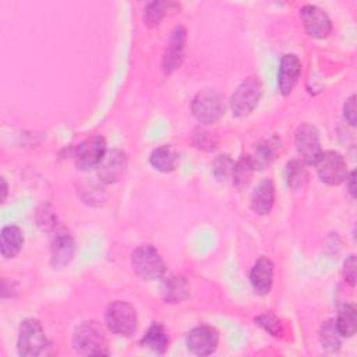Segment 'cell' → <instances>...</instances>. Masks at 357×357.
I'll return each mask as SVG.
<instances>
[{"mask_svg":"<svg viewBox=\"0 0 357 357\" xmlns=\"http://www.w3.org/2000/svg\"><path fill=\"white\" fill-rule=\"evenodd\" d=\"M233 169H234V162L229 155H220L212 163V172L215 177L219 180L231 177Z\"/></svg>","mask_w":357,"mask_h":357,"instance_id":"28","label":"cell"},{"mask_svg":"<svg viewBox=\"0 0 357 357\" xmlns=\"http://www.w3.org/2000/svg\"><path fill=\"white\" fill-rule=\"evenodd\" d=\"M219 344V333L215 328L201 325L190 331L187 336V347L197 356L212 354Z\"/></svg>","mask_w":357,"mask_h":357,"instance_id":"12","label":"cell"},{"mask_svg":"<svg viewBox=\"0 0 357 357\" xmlns=\"http://www.w3.org/2000/svg\"><path fill=\"white\" fill-rule=\"evenodd\" d=\"M127 169V155L120 149H109L96 166L100 181L112 184L121 178Z\"/></svg>","mask_w":357,"mask_h":357,"instance_id":"11","label":"cell"},{"mask_svg":"<svg viewBox=\"0 0 357 357\" xmlns=\"http://www.w3.org/2000/svg\"><path fill=\"white\" fill-rule=\"evenodd\" d=\"M134 272L144 280H155L163 276L165 262L152 245H141L131 255Z\"/></svg>","mask_w":357,"mask_h":357,"instance_id":"5","label":"cell"},{"mask_svg":"<svg viewBox=\"0 0 357 357\" xmlns=\"http://www.w3.org/2000/svg\"><path fill=\"white\" fill-rule=\"evenodd\" d=\"M262 95V84L258 77L245 78L234 91L230 99L233 114L244 117L250 114L258 105Z\"/></svg>","mask_w":357,"mask_h":357,"instance_id":"4","label":"cell"},{"mask_svg":"<svg viewBox=\"0 0 357 357\" xmlns=\"http://www.w3.org/2000/svg\"><path fill=\"white\" fill-rule=\"evenodd\" d=\"M74 248V240L67 231H56L52 240V264L57 268L67 265L73 259Z\"/></svg>","mask_w":357,"mask_h":357,"instance_id":"16","label":"cell"},{"mask_svg":"<svg viewBox=\"0 0 357 357\" xmlns=\"http://www.w3.org/2000/svg\"><path fill=\"white\" fill-rule=\"evenodd\" d=\"M357 107H356V95H351L343 106V114L344 119L350 126H356V116H357Z\"/></svg>","mask_w":357,"mask_h":357,"instance_id":"31","label":"cell"},{"mask_svg":"<svg viewBox=\"0 0 357 357\" xmlns=\"http://www.w3.org/2000/svg\"><path fill=\"white\" fill-rule=\"evenodd\" d=\"M343 273H344L346 282H349V284L354 286V284H356V257H354V255H350V257L344 261Z\"/></svg>","mask_w":357,"mask_h":357,"instance_id":"32","label":"cell"},{"mask_svg":"<svg viewBox=\"0 0 357 357\" xmlns=\"http://www.w3.org/2000/svg\"><path fill=\"white\" fill-rule=\"evenodd\" d=\"M24 245V233L18 226L10 225L1 229L0 252L4 258H14Z\"/></svg>","mask_w":357,"mask_h":357,"instance_id":"18","label":"cell"},{"mask_svg":"<svg viewBox=\"0 0 357 357\" xmlns=\"http://www.w3.org/2000/svg\"><path fill=\"white\" fill-rule=\"evenodd\" d=\"M275 202V185L271 178H264L255 187L251 195V208L258 215L271 212Z\"/></svg>","mask_w":357,"mask_h":357,"instance_id":"17","label":"cell"},{"mask_svg":"<svg viewBox=\"0 0 357 357\" xmlns=\"http://www.w3.org/2000/svg\"><path fill=\"white\" fill-rule=\"evenodd\" d=\"M315 167L319 178L329 185H337L347 177V163L344 158L335 151L322 152Z\"/></svg>","mask_w":357,"mask_h":357,"instance_id":"7","label":"cell"},{"mask_svg":"<svg viewBox=\"0 0 357 357\" xmlns=\"http://www.w3.org/2000/svg\"><path fill=\"white\" fill-rule=\"evenodd\" d=\"M294 142L301 160L307 165H315L322 153L318 130L311 124H301L296 131Z\"/></svg>","mask_w":357,"mask_h":357,"instance_id":"8","label":"cell"},{"mask_svg":"<svg viewBox=\"0 0 357 357\" xmlns=\"http://www.w3.org/2000/svg\"><path fill=\"white\" fill-rule=\"evenodd\" d=\"M141 344L156 353H165L169 344V335L166 328L162 324H152L141 339Z\"/></svg>","mask_w":357,"mask_h":357,"instance_id":"21","label":"cell"},{"mask_svg":"<svg viewBox=\"0 0 357 357\" xmlns=\"http://www.w3.org/2000/svg\"><path fill=\"white\" fill-rule=\"evenodd\" d=\"M47 340L43 331V326L38 319L28 318L21 322L17 349L21 356L32 357L39 356L46 347Z\"/></svg>","mask_w":357,"mask_h":357,"instance_id":"6","label":"cell"},{"mask_svg":"<svg viewBox=\"0 0 357 357\" xmlns=\"http://www.w3.org/2000/svg\"><path fill=\"white\" fill-rule=\"evenodd\" d=\"M280 151H282V141L278 137L273 135L261 141L255 146V152L252 156L255 167H262L271 163L278 156V153H280Z\"/></svg>","mask_w":357,"mask_h":357,"instance_id":"20","label":"cell"},{"mask_svg":"<svg viewBox=\"0 0 357 357\" xmlns=\"http://www.w3.org/2000/svg\"><path fill=\"white\" fill-rule=\"evenodd\" d=\"M354 172H351L350 174H347L346 177V181H347V188H349V192L350 195L354 198L356 197V185H354Z\"/></svg>","mask_w":357,"mask_h":357,"instance_id":"33","label":"cell"},{"mask_svg":"<svg viewBox=\"0 0 357 357\" xmlns=\"http://www.w3.org/2000/svg\"><path fill=\"white\" fill-rule=\"evenodd\" d=\"M73 344L75 351L82 356H105L109 353L105 332L96 321L82 322L75 329Z\"/></svg>","mask_w":357,"mask_h":357,"instance_id":"1","label":"cell"},{"mask_svg":"<svg viewBox=\"0 0 357 357\" xmlns=\"http://www.w3.org/2000/svg\"><path fill=\"white\" fill-rule=\"evenodd\" d=\"M340 333L336 329L335 321H328L322 325L321 329V343L325 349L333 351L337 350L340 346Z\"/></svg>","mask_w":357,"mask_h":357,"instance_id":"27","label":"cell"},{"mask_svg":"<svg viewBox=\"0 0 357 357\" xmlns=\"http://www.w3.org/2000/svg\"><path fill=\"white\" fill-rule=\"evenodd\" d=\"M307 178V169L304 167V162L291 160L286 166V180L291 188H298Z\"/></svg>","mask_w":357,"mask_h":357,"instance_id":"26","label":"cell"},{"mask_svg":"<svg viewBox=\"0 0 357 357\" xmlns=\"http://www.w3.org/2000/svg\"><path fill=\"white\" fill-rule=\"evenodd\" d=\"M255 169L257 167H255V163H254L251 155L241 156L237 162H234V169H233V174H231L233 183L237 187L247 185L250 183Z\"/></svg>","mask_w":357,"mask_h":357,"instance_id":"24","label":"cell"},{"mask_svg":"<svg viewBox=\"0 0 357 357\" xmlns=\"http://www.w3.org/2000/svg\"><path fill=\"white\" fill-rule=\"evenodd\" d=\"M180 7L176 3H165V1H152L144 10V21L148 26H155L160 22V20L169 14V11L176 13Z\"/></svg>","mask_w":357,"mask_h":357,"instance_id":"23","label":"cell"},{"mask_svg":"<svg viewBox=\"0 0 357 357\" xmlns=\"http://www.w3.org/2000/svg\"><path fill=\"white\" fill-rule=\"evenodd\" d=\"M300 17L307 33L317 39L326 38L332 31V22L329 15L314 4H305L300 10Z\"/></svg>","mask_w":357,"mask_h":357,"instance_id":"10","label":"cell"},{"mask_svg":"<svg viewBox=\"0 0 357 357\" xmlns=\"http://www.w3.org/2000/svg\"><path fill=\"white\" fill-rule=\"evenodd\" d=\"M250 282L255 293L261 296H265L271 291L273 282V264L269 258L261 257L255 261L250 272Z\"/></svg>","mask_w":357,"mask_h":357,"instance_id":"15","label":"cell"},{"mask_svg":"<svg viewBox=\"0 0 357 357\" xmlns=\"http://www.w3.org/2000/svg\"><path fill=\"white\" fill-rule=\"evenodd\" d=\"M178 152L172 145H160L155 148L149 156V163L159 172L167 173L176 169L178 163Z\"/></svg>","mask_w":357,"mask_h":357,"instance_id":"19","label":"cell"},{"mask_svg":"<svg viewBox=\"0 0 357 357\" xmlns=\"http://www.w3.org/2000/svg\"><path fill=\"white\" fill-rule=\"evenodd\" d=\"M301 63L296 54H284L278 70V88L282 95H290L298 82Z\"/></svg>","mask_w":357,"mask_h":357,"instance_id":"14","label":"cell"},{"mask_svg":"<svg viewBox=\"0 0 357 357\" xmlns=\"http://www.w3.org/2000/svg\"><path fill=\"white\" fill-rule=\"evenodd\" d=\"M105 321L107 328L120 336H131L138 324L135 308L130 303L121 300H117L107 307Z\"/></svg>","mask_w":357,"mask_h":357,"instance_id":"3","label":"cell"},{"mask_svg":"<svg viewBox=\"0 0 357 357\" xmlns=\"http://www.w3.org/2000/svg\"><path fill=\"white\" fill-rule=\"evenodd\" d=\"M1 183H3V190H1V201H4L6 199V195H7V183H6V180L4 178H1Z\"/></svg>","mask_w":357,"mask_h":357,"instance_id":"34","label":"cell"},{"mask_svg":"<svg viewBox=\"0 0 357 357\" xmlns=\"http://www.w3.org/2000/svg\"><path fill=\"white\" fill-rule=\"evenodd\" d=\"M336 329L340 336L350 337L356 333L357 329V311L353 304H346L339 310L337 318L335 321Z\"/></svg>","mask_w":357,"mask_h":357,"instance_id":"22","label":"cell"},{"mask_svg":"<svg viewBox=\"0 0 357 357\" xmlns=\"http://www.w3.org/2000/svg\"><path fill=\"white\" fill-rule=\"evenodd\" d=\"M187 40V31L184 26H176L172 32L170 40L166 46L163 60H162V70L165 74H172L177 70L184 59V49Z\"/></svg>","mask_w":357,"mask_h":357,"instance_id":"13","label":"cell"},{"mask_svg":"<svg viewBox=\"0 0 357 357\" xmlns=\"http://www.w3.org/2000/svg\"><path fill=\"white\" fill-rule=\"evenodd\" d=\"M258 325H261L266 332L273 336H280V322L272 312H265L257 318Z\"/></svg>","mask_w":357,"mask_h":357,"instance_id":"30","label":"cell"},{"mask_svg":"<svg viewBox=\"0 0 357 357\" xmlns=\"http://www.w3.org/2000/svg\"><path fill=\"white\" fill-rule=\"evenodd\" d=\"M218 137L211 132V131H205V130H201V131H197L192 137V144L194 146L202 149V151H215L218 148Z\"/></svg>","mask_w":357,"mask_h":357,"instance_id":"29","label":"cell"},{"mask_svg":"<svg viewBox=\"0 0 357 357\" xmlns=\"http://www.w3.org/2000/svg\"><path fill=\"white\" fill-rule=\"evenodd\" d=\"M188 283L183 276H172L169 278V280H166L165 283V298L169 303H180L181 300H184L188 294Z\"/></svg>","mask_w":357,"mask_h":357,"instance_id":"25","label":"cell"},{"mask_svg":"<svg viewBox=\"0 0 357 357\" xmlns=\"http://www.w3.org/2000/svg\"><path fill=\"white\" fill-rule=\"evenodd\" d=\"M191 112L202 124L216 123L225 114L223 96L215 89L205 88L194 96L191 102Z\"/></svg>","mask_w":357,"mask_h":357,"instance_id":"2","label":"cell"},{"mask_svg":"<svg viewBox=\"0 0 357 357\" xmlns=\"http://www.w3.org/2000/svg\"><path fill=\"white\" fill-rule=\"evenodd\" d=\"M106 141L102 135H91L75 148V165L81 170L96 167L106 153Z\"/></svg>","mask_w":357,"mask_h":357,"instance_id":"9","label":"cell"}]
</instances>
